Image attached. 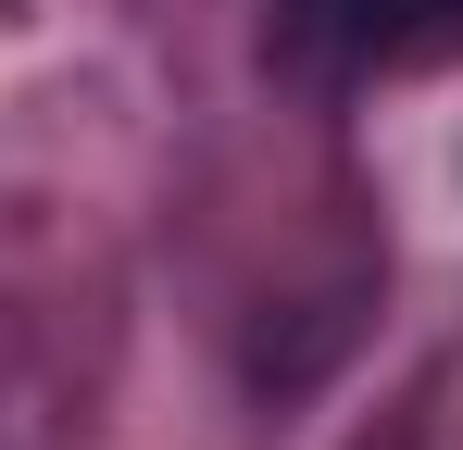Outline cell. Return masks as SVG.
<instances>
[{"label":"cell","instance_id":"obj_1","mask_svg":"<svg viewBox=\"0 0 463 450\" xmlns=\"http://www.w3.org/2000/svg\"><path fill=\"white\" fill-rule=\"evenodd\" d=\"M301 25L351 63H413V51L463 38V0H301Z\"/></svg>","mask_w":463,"mask_h":450}]
</instances>
